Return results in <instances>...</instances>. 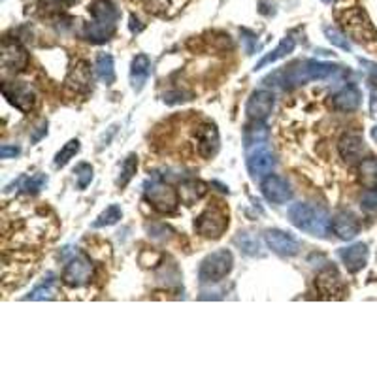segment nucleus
<instances>
[{
  "mask_svg": "<svg viewBox=\"0 0 377 377\" xmlns=\"http://www.w3.org/2000/svg\"><path fill=\"white\" fill-rule=\"evenodd\" d=\"M371 136H373V140L377 141V127H376V129H373V130H371Z\"/></svg>",
  "mask_w": 377,
  "mask_h": 377,
  "instance_id": "a19ab883",
  "label": "nucleus"
},
{
  "mask_svg": "<svg viewBox=\"0 0 377 377\" xmlns=\"http://www.w3.org/2000/svg\"><path fill=\"white\" fill-rule=\"evenodd\" d=\"M123 217V212L117 204H112L108 206L104 212L98 215V219L93 223V229H104V226H112V224L119 223V219Z\"/></svg>",
  "mask_w": 377,
  "mask_h": 377,
  "instance_id": "bb28decb",
  "label": "nucleus"
},
{
  "mask_svg": "<svg viewBox=\"0 0 377 377\" xmlns=\"http://www.w3.org/2000/svg\"><path fill=\"white\" fill-rule=\"evenodd\" d=\"M274 104H276L274 93L266 91V89H260V91H255L249 96L248 104H245V113L253 121H264V119H268L271 110H274Z\"/></svg>",
  "mask_w": 377,
  "mask_h": 377,
  "instance_id": "2eb2a0df",
  "label": "nucleus"
},
{
  "mask_svg": "<svg viewBox=\"0 0 377 377\" xmlns=\"http://www.w3.org/2000/svg\"><path fill=\"white\" fill-rule=\"evenodd\" d=\"M177 193H179V200L185 206H193L207 195V183L200 181V179H187L179 185Z\"/></svg>",
  "mask_w": 377,
  "mask_h": 377,
  "instance_id": "4be33fe9",
  "label": "nucleus"
},
{
  "mask_svg": "<svg viewBox=\"0 0 377 377\" xmlns=\"http://www.w3.org/2000/svg\"><path fill=\"white\" fill-rule=\"evenodd\" d=\"M96 76L101 82L106 85H112L115 82V68H113V57L112 55L101 53L96 57Z\"/></svg>",
  "mask_w": 377,
  "mask_h": 377,
  "instance_id": "a878e982",
  "label": "nucleus"
},
{
  "mask_svg": "<svg viewBox=\"0 0 377 377\" xmlns=\"http://www.w3.org/2000/svg\"><path fill=\"white\" fill-rule=\"evenodd\" d=\"M143 196L149 202V206L159 213H166V215L176 212L177 206H179V193L172 185L160 181V179L146 183Z\"/></svg>",
  "mask_w": 377,
  "mask_h": 377,
  "instance_id": "20e7f679",
  "label": "nucleus"
},
{
  "mask_svg": "<svg viewBox=\"0 0 377 377\" xmlns=\"http://www.w3.org/2000/svg\"><path fill=\"white\" fill-rule=\"evenodd\" d=\"M260 191L266 200L274 202V204H287L293 198V188H290L289 181L279 176H274V174L262 177Z\"/></svg>",
  "mask_w": 377,
  "mask_h": 377,
  "instance_id": "4468645a",
  "label": "nucleus"
},
{
  "mask_svg": "<svg viewBox=\"0 0 377 377\" xmlns=\"http://www.w3.org/2000/svg\"><path fill=\"white\" fill-rule=\"evenodd\" d=\"M359 181L368 191H377V159L370 157L359 165Z\"/></svg>",
  "mask_w": 377,
  "mask_h": 377,
  "instance_id": "393cba45",
  "label": "nucleus"
},
{
  "mask_svg": "<svg viewBox=\"0 0 377 377\" xmlns=\"http://www.w3.org/2000/svg\"><path fill=\"white\" fill-rule=\"evenodd\" d=\"M364 204H362V207L364 210H376L377 207V196L376 195H371V200H368V198H364Z\"/></svg>",
  "mask_w": 377,
  "mask_h": 377,
  "instance_id": "58836bf2",
  "label": "nucleus"
},
{
  "mask_svg": "<svg viewBox=\"0 0 377 377\" xmlns=\"http://www.w3.org/2000/svg\"><path fill=\"white\" fill-rule=\"evenodd\" d=\"M338 151L347 165H354V162H362V155L366 151L364 140L359 134H345L338 141Z\"/></svg>",
  "mask_w": 377,
  "mask_h": 377,
  "instance_id": "6ab92c4d",
  "label": "nucleus"
},
{
  "mask_svg": "<svg viewBox=\"0 0 377 377\" xmlns=\"http://www.w3.org/2000/svg\"><path fill=\"white\" fill-rule=\"evenodd\" d=\"M360 65L364 66L366 70L370 72L371 76H376V77H377V65H376V63H371V60H364V59H360Z\"/></svg>",
  "mask_w": 377,
  "mask_h": 377,
  "instance_id": "4c0bfd02",
  "label": "nucleus"
},
{
  "mask_svg": "<svg viewBox=\"0 0 377 377\" xmlns=\"http://www.w3.org/2000/svg\"><path fill=\"white\" fill-rule=\"evenodd\" d=\"M93 166L89 162H82V165L76 166V179H77V187L79 188H87V185L93 181Z\"/></svg>",
  "mask_w": 377,
  "mask_h": 377,
  "instance_id": "f704fd0d",
  "label": "nucleus"
},
{
  "mask_svg": "<svg viewBox=\"0 0 377 377\" xmlns=\"http://www.w3.org/2000/svg\"><path fill=\"white\" fill-rule=\"evenodd\" d=\"M340 255V259L345 264L347 271L351 274H357L366 266L368 262V245L366 243H353V245H349V248H343L338 251Z\"/></svg>",
  "mask_w": 377,
  "mask_h": 377,
  "instance_id": "aec40b11",
  "label": "nucleus"
},
{
  "mask_svg": "<svg viewBox=\"0 0 377 377\" xmlns=\"http://www.w3.org/2000/svg\"><path fill=\"white\" fill-rule=\"evenodd\" d=\"M295 46H296L295 38H293V36H285V38L279 41V46H277L270 55H266V57H262V59L257 63L255 70H260V68H264V66H268V65H274L276 60L287 57V55L295 51Z\"/></svg>",
  "mask_w": 377,
  "mask_h": 377,
  "instance_id": "b1692460",
  "label": "nucleus"
},
{
  "mask_svg": "<svg viewBox=\"0 0 377 377\" xmlns=\"http://www.w3.org/2000/svg\"><path fill=\"white\" fill-rule=\"evenodd\" d=\"M19 153H21V149L15 148V146L4 143V146L0 148V157H2V159H12V157H18Z\"/></svg>",
  "mask_w": 377,
  "mask_h": 377,
  "instance_id": "c9c22d12",
  "label": "nucleus"
},
{
  "mask_svg": "<svg viewBox=\"0 0 377 377\" xmlns=\"http://www.w3.org/2000/svg\"><path fill=\"white\" fill-rule=\"evenodd\" d=\"M46 134H47V121H41L40 127H36V129H32V132H30V141L41 140Z\"/></svg>",
  "mask_w": 377,
  "mask_h": 377,
  "instance_id": "e433bc0d",
  "label": "nucleus"
},
{
  "mask_svg": "<svg viewBox=\"0 0 377 377\" xmlns=\"http://www.w3.org/2000/svg\"><path fill=\"white\" fill-rule=\"evenodd\" d=\"M266 138H268V129H266V124H262V121H257V124L249 127L248 132H245L248 148H251L255 143H260V141H266Z\"/></svg>",
  "mask_w": 377,
  "mask_h": 377,
  "instance_id": "2f4dec72",
  "label": "nucleus"
},
{
  "mask_svg": "<svg viewBox=\"0 0 377 377\" xmlns=\"http://www.w3.org/2000/svg\"><path fill=\"white\" fill-rule=\"evenodd\" d=\"M330 229L334 230V234L340 238V240H353L354 236L360 232V223L357 215L347 210H342V212H336L330 219Z\"/></svg>",
  "mask_w": 377,
  "mask_h": 377,
  "instance_id": "f3484780",
  "label": "nucleus"
},
{
  "mask_svg": "<svg viewBox=\"0 0 377 377\" xmlns=\"http://www.w3.org/2000/svg\"><path fill=\"white\" fill-rule=\"evenodd\" d=\"M340 19H342L345 32L357 41H360V44H370V41L377 40L376 29H373V25H371V21L368 19L364 10L351 8V10H347Z\"/></svg>",
  "mask_w": 377,
  "mask_h": 377,
  "instance_id": "423d86ee",
  "label": "nucleus"
},
{
  "mask_svg": "<svg viewBox=\"0 0 377 377\" xmlns=\"http://www.w3.org/2000/svg\"><path fill=\"white\" fill-rule=\"evenodd\" d=\"M315 287H317L319 295L326 300H342L343 296L347 295V287L334 266H328L319 271L315 277Z\"/></svg>",
  "mask_w": 377,
  "mask_h": 377,
  "instance_id": "6e6552de",
  "label": "nucleus"
},
{
  "mask_svg": "<svg viewBox=\"0 0 377 377\" xmlns=\"http://www.w3.org/2000/svg\"><path fill=\"white\" fill-rule=\"evenodd\" d=\"M195 229L204 238L217 240L224 234V230L229 229V217L217 207H210V210H206V212L196 217Z\"/></svg>",
  "mask_w": 377,
  "mask_h": 377,
  "instance_id": "1a4fd4ad",
  "label": "nucleus"
},
{
  "mask_svg": "<svg viewBox=\"0 0 377 377\" xmlns=\"http://www.w3.org/2000/svg\"><path fill=\"white\" fill-rule=\"evenodd\" d=\"M77 151H79V140L74 138V140H70L68 143H65V146L60 148L59 153L55 155V168H63V166L68 165V162L76 157Z\"/></svg>",
  "mask_w": 377,
  "mask_h": 377,
  "instance_id": "cd10ccee",
  "label": "nucleus"
},
{
  "mask_svg": "<svg viewBox=\"0 0 377 377\" xmlns=\"http://www.w3.org/2000/svg\"><path fill=\"white\" fill-rule=\"evenodd\" d=\"M93 21L83 27L82 36L91 44H104L117 29L119 10L110 0H94L91 6Z\"/></svg>",
  "mask_w": 377,
  "mask_h": 377,
  "instance_id": "f03ea898",
  "label": "nucleus"
},
{
  "mask_svg": "<svg viewBox=\"0 0 377 377\" xmlns=\"http://www.w3.org/2000/svg\"><path fill=\"white\" fill-rule=\"evenodd\" d=\"M324 36H326V40L332 44V46H338L340 49H345V51H351V41L347 40V36L340 32L334 27H324Z\"/></svg>",
  "mask_w": 377,
  "mask_h": 377,
  "instance_id": "473e14b6",
  "label": "nucleus"
},
{
  "mask_svg": "<svg viewBox=\"0 0 377 377\" xmlns=\"http://www.w3.org/2000/svg\"><path fill=\"white\" fill-rule=\"evenodd\" d=\"M360 102H362V93L354 83H345L342 89H338L336 93L330 96V106L336 112H354L359 110Z\"/></svg>",
  "mask_w": 377,
  "mask_h": 377,
  "instance_id": "dca6fc26",
  "label": "nucleus"
},
{
  "mask_svg": "<svg viewBox=\"0 0 377 377\" xmlns=\"http://www.w3.org/2000/svg\"><path fill=\"white\" fill-rule=\"evenodd\" d=\"M91 277H93V264H91V260L87 257H74V259L66 264L65 271H63V283L68 285V287H83V285H87L91 281Z\"/></svg>",
  "mask_w": 377,
  "mask_h": 377,
  "instance_id": "9b49d317",
  "label": "nucleus"
},
{
  "mask_svg": "<svg viewBox=\"0 0 377 377\" xmlns=\"http://www.w3.org/2000/svg\"><path fill=\"white\" fill-rule=\"evenodd\" d=\"M343 72L342 66L332 65V63H321L315 59L298 60L289 68L279 72L283 77V85L285 87H298V85H306L309 82H326V79H338L342 77Z\"/></svg>",
  "mask_w": 377,
  "mask_h": 377,
  "instance_id": "f257e3e1",
  "label": "nucleus"
},
{
  "mask_svg": "<svg viewBox=\"0 0 377 377\" xmlns=\"http://www.w3.org/2000/svg\"><path fill=\"white\" fill-rule=\"evenodd\" d=\"M264 242L266 245L279 257H295L300 251V243L296 238L289 234V232H283L279 229H270L264 232Z\"/></svg>",
  "mask_w": 377,
  "mask_h": 377,
  "instance_id": "ddd939ff",
  "label": "nucleus"
},
{
  "mask_svg": "<svg viewBox=\"0 0 377 377\" xmlns=\"http://www.w3.org/2000/svg\"><path fill=\"white\" fill-rule=\"evenodd\" d=\"M57 295V283L55 279H49L47 283H41L40 287H36L29 296L27 300H51Z\"/></svg>",
  "mask_w": 377,
  "mask_h": 377,
  "instance_id": "c756f323",
  "label": "nucleus"
},
{
  "mask_svg": "<svg viewBox=\"0 0 377 377\" xmlns=\"http://www.w3.org/2000/svg\"><path fill=\"white\" fill-rule=\"evenodd\" d=\"M66 85L74 89L76 93H87L89 89L93 87V74L87 63H77L72 68L70 76L66 77Z\"/></svg>",
  "mask_w": 377,
  "mask_h": 377,
  "instance_id": "5701e85b",
  "label": "nucleus"
},
{
  "mask_svg": "<svg viewBox=\"0 0 377 377\" xmlns=\"http://www.w3.org/2000/svg\"><path fill=\"white\" fill-rule=\"evenodd\" d=\"M151 74V59L146 53L136 55L130 65V83L134 91H141Z\"/></svg>",
  "mask_w": 377,
  "mask_h": 377,
  "instance_id": "412c9836",
  "label": "nucleus"
},
{
  "mask_svg": "<svg viewBox=\"0 0 377 377\" xmlns=\"http://www.w3.org/2000/svg\"><path fill=\"white\" fill-rule=\"evenodd\" d=\"M19 183H21L23 193H27V195H36V193H40L41 188H44V185L47 183V176H44V174H36V176L32 177H21Z\"/></svg>",
  "mask_w": 377,
  "mask_h": 377,
  "instance_id": "7c9ffc66",
  "label": "nucleus"
},
{
  "mask_svg": "<svg viewBox=\"0 0 377 377\" xmlns=\"http://www.w3.org/2000/svg\"><path fill=\"white\" fill-rule=\"evenodd\" d=\"M236 243L240 245V249H242L243 253L248 255H257L260 249L259 240H257L255 236L249 234V232H243L242 236H238V238H236Z\"/></svg>",
  "mask_w": 377,
  "mask_h": 377,
  "instance_id": "72a5a7b5",
  "label": "nucleus"
},
{
  "mask_svg": "<svg viewBox=\"0 0 377 377\" xmlns=\"http://www.w3.org/2000/svg\"><path fill=\"white\" fill-rule=\"evenodd\" d=\"M276 166V157L266 146V141L255 143L253 149H249L248 153V170L249 174L257 179V177L270 176L271 170Z\"/></svg>",
  "mask_w": 377,
  "mask_h": 377,
  "instance_id": "9d476101",
  "label": "nucleus"
},
{
  "mask_svg": "<svg viewBox=\"0 0 377 377\" xmlns=\"http://www.w3.org/2000/svg\"><path fill=\"white\" fill-rule=\"evenodd\" d=\"M47 2H51L55 6H72V4H76L77 0H47Z\"/></svg>",
  "mask_w": 377,
  "mask_h": 377,
  "instance_id": "ea45409f",
  "label": "nucleus"
},
{
  "mask_svg": "<svg viewBox=\"0 0 377 377\" xmlns=\"http://www.w3.org/2000/svg\"><path fill=\"white\" fill-rule=\"evenodd\" d=\"M29 53L18 40L4 38L2 41V68L6 72H23L29 66Z\"/></svg>",
  "mask_w": 377,
  "mask_h": 377,
  "instance_id": "f8f14e48",
  "label": "nucleus"
},
{
  "mask_svg": "<svg viewBox=\"0 0 377 377\" xmlns=\"http://www.w3.org/2000/svg\"><path fill=\"white\" fill-rule=\"evenodd\" d=\"M136 170H138V157H136V155H129V157L123 160V165H121V174H119L117 179L119 187H127L130 179L134 177Z\"/></svg>",
  "mask_w": 377,
  "mask_h": 377,
  "instance_id": "c85d7f7f",
  "label": "nucleus"
},
{
  "mask_svg": "<svg viewBox=\"0 0 377 377\" xmlns=\"http://www.w3.org/2000/svg\"><path fill=\"white\" fill-rule=\"evenodd\" d=\"M324 2H332V0H324Z\"/></svg>",
  "mask_w": 377,
  "mask_h": 377,
  "instance_id": "79ce46f5",
  "label": "nucleus"
},
{
  "mask_svg": "<svg viewBox=\"0 0 377 377\" xmlns=\"http://www.w3.org/2000/svg\"><path fill=\"white\" fill-rule=\"evenodd\" d=\"M234 268V257L229 249H219L213 251L200 262L198 277L202 283H219L229 276Z\"/></svg>",
  "mask_w": 377,
  "mask_h": 377,
  "instance_id": "39448f33",
  "label": "nucleus"
},
{
  "mask_svg": "<svg viewBox=\"0 0 377 377\" xmlns=\"http://www.w3.org/2000/svg\"><path fill=\"white\" fill-rule=\"evenodd\" d=\"M289 221L298 230H304L307 234L324 238L328 234L330 217L323 207L317 204H307V202H296L289 207Z\"/></svg>",
  "mask_w": 377,
  "mask_h": 377,
  "instance_id": "7ed1b4c3",
  "label": "nucleus"
},
{
  "mask_svg": "<svg viewBox=\"0 0 377 377\" xmlns=\"http://www.w3.org/2000/svg\"><path fill=\"white\" fill-rule=\"evenodd\" d=\"M2 94L21 113H30L38 102L34 89L23 82H4L2 83Z\"/></svg>",
  "mask_w": 377,
  "mask_h": 377,
  "instance_id": "0eeeda50",
  "label": "nucleus"
},
{
  "mask_svg": "<svg viewBox=\"0 0 377 377\" xmlns=\"http://www.w3.org/2000/svg\"><path fill=\"white\" fill-rule=\"evenodd\" d=\"M198 151L204 159H212L219 151V130L213 123H202L195 132Z\"/></svg>",
  "mask_w": 377,
  "mask_h": 377,
  "instance_id": "a211bd4d",
  "label": "nucleus"
}]
</instances>
